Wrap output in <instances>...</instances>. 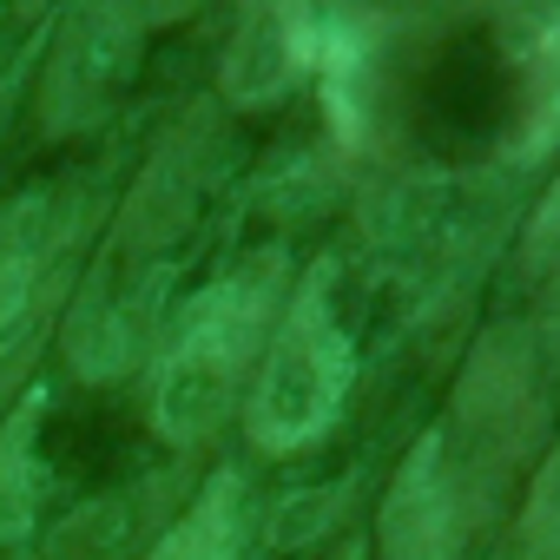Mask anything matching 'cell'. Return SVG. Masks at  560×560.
<instances>
[{
    "instance_id": "cell-2",
    "label": "cell",
    "mask_w": 560,
    "mask_h": 560,
    "mask_svg": "<svg viewBox=\"0 0 560 560\" xmlns=\"http://www.w3.org/2000/svg\"><path fill=\"white\" fill-rule=\"evenodd\" d=\"M357 350L337 317V270L317 264L304 284L284 298L277 330L257 357V376L244 389V435L257 455H304L324 442L350 402Z\"/></svg>"
},
{
    "instance_id": "cell-3",
    "label": "cell",
    "mask_w": 560,
    "mask_h": 560,
    "mask_svg": "<svg viewBox=\"0 0 560 560\" xmlns=\"http://www.w3.org/2000/svg\"><path fill=\"white\" fill-rule=\"evenodd\" d=\"M540 422H547V383H540L534 330H488L455 383L448 429H435L442 455L462 475V488L475 494L481 521L508 494V481L534 462Z\"/></svg>"
},
{
    "instance_id": "cell-7",
    "label": "cell",
    "mask_w": 560,
    "mask_h": 560,
    "mask_svg": "<svg viewBox=\"0 0 560 560\" xmlns=\"http://www.w3.org/2000/svg\"><path fill=\"white\" fill-rule=\"evenodd\" d=\"M237 521H244V481L231 468H218L198 501L152 534L145 560H237Z\"/></svg>"
},
{
    "instance_id": "cell-10",
    "label": "cell",
    "mask_w": 560,
    "mask_h": 560,
    "mask_svg": "<svg viewBox=\"0 0 560 560\" xmlns=\"http://www.w3.org/2000/svg\"><path fill=\"white\" fill-rule=\"evenodd\" d=\"M80 8H93L100 21H113L119 34H132V40H145L152 27H172V21H185L198 0H80Z\"/></svg>"
},
{
    "instance_id": "cell-9",
    "label": "cell",
    "mask_w": 560,
    "mask_h": 560,
    "mask_svg": "<svg viewBox=\"0 0 560 560\" xmlns=\"http://www.w3.org/2000/svg\"><path fill=\"white\" fill-rule=\"evenodd\" d=\"M494 560H560V448L534 468L527 501H521L508 540L494 547Z\"/></svg>"
},
{
    "instance_id": "cell-6",
    "label": "cell",
    "mask_w": 560,
    "mask_h": 560,
    "mask_svg": "<svg viewBox=\"0 0 560 560\" xmlns=\"http://www.w3.org/2000/svg\"><path fill=\"white\" fill-rule=\"evenodd\" d=\"M54 237H60V218H54L47 191H21L0 205V350H8V337L21 330V317L40 291Z\"/></svg>"
},
{
    "instance_id": "cell-8",
    "label": "cell",
    "mask_w": 560,
    "mask_h": 560,
    "mask_svg": "<svg viewBox=\"0 0 560 560\" xmlns=\"http://www.w3.org/2000/svg\"><path fill=\"white\" fill-rule=\"evenodd\" d=\"M47 501V468H40V396H21V409L0 422V547L27 540Z\"/></svg>"
},
{
    "instance_id": "cell-1",
    "label": "cell",
    "mask_w": 560,
    "mask_h": 560,
    "mask_svg": "<svg viewBox=\"0 0 560 560\" xmlns=\"http://www.w3.org/2000/svg\"><path fill=\"white\" fill-rule=\"evenodd\" d=\"M284 298H291L284 250H257L231 264L218 284H205L178 311V324L152 343L159 357H152L145 416L178 455H198L224 429V416L244 402V383L257 376V357L277 330Z\"/></svg>"
},
{
    "instance_id": "cell-5",
    "label": "cell",
    "mask_w": 560,
    "mask_h": 560,
    "mask_svg": "<svg viewBox=\"0 0 560 560\" xmlns=\"http://www.w3.org/2000/svg\"><path fill=\"white\" fill-rule=\"evenodd\" d=\"M304 67H324V8L317 0H244L224 47V93L237 106L277 100Z\"/></svg>"
},
{
    "instance_id": "cell-4",
    "label": "cell",
    "mask_w": 560,
    "mask_h": 560,
    "mask_svg": "<svg viewBox=\"0 0 560 560\" xmlns=\"http://www.w3.org/2000/svg\"><path fill=\"white\" fill-rule=\"evenodd\" d=\"M481 527L475 494L442 455V435H416L389 494H383V560H462L468 534Z\"/></svg>"
}]
</instances>
